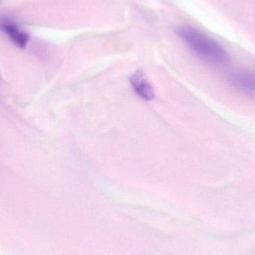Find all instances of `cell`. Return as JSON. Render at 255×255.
Segmentation results:
<instances>
[{"label":"cell","mask_w":255,"mask_h":255,"mask_svg":"<svg viewBox=\"0 0 255 255\" xmlns=\"http://www.w3.org/2000/svg\"><path fill=\"white\" fill-rule=\"evenodd\" d=\"M130 82L136 94L142 100L151 101L154 99V89L141 70L136 72L130 77Z\"/></svg>","instance_id":"3957f363"},{"label":"cell","mask_w":255,"mask_h":255,"mask_svg":"<svg viewBox=\"0 0 255 255\" xmlns=\"http://www.w3.org/2000/svg\"><path fill=\"white\" fill-rule=\"evenodd\" d=\"M230 85L238 91L255 97V73L250 70H234L227 77Z\"/></svg>","instance_id":"7a4b0ae2"},{"label":"cell","mask_w":255,"mask_h":255,"mask_svg":"<svg viewBox=\"0 0 255 255\" xmlns=\"http://www.w3.org/2000/svg\"><path fill=\"white\" fill-rule=\"evenodd\" d=\"M178 36L198 56L210 64L222 65L229 61L226 49L212 37L190 25L177 30Z\"/></svg>","instance_id":"6da1fadb"},{"label":"cell","mask_w":255,"mask_h":255,"mask_svg":"<svg viewBox=\"0 0 255 255\" xmlns=\"http://www.w3.org/2000/svg\"><path fill=\"white\" fill-rule=\"evenodd\" d=\"M3 31L7 34L9 38L18 47L25 48L28 41V35L26 33L19 29L17 26L11 23L2 24Z\"/></svg>","instance_id":"277c9868"}]
</instances>
